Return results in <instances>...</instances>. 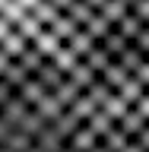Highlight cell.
Listing matches in <instances>:
<instances>
[{
    "label": "cell",
    "mask_w": 149,
    "mask_h": 152,
    "mask_svg": "<svg viewBox=\"0 0 149 152\" xmlns=\"http://www.w3.org/2000/svg\"><path fill=\"white\" fill-rule=\"evenodd\" d=\"M70 3L76 0H0V60L16 54Z\"/></svg>",
    "instance_id": "cell-1"
}]
</instances>
